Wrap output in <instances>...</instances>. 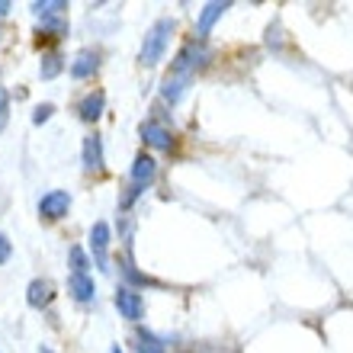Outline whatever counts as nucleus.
Wrapping results in <instances>:
<instances>
[{"instance_id":"nucleus-4","label":"nucleus","mask_w":353,"mask_h":353,"mask_svg":"<svg viewBox=\"0 0 353 353\" xmlns=\"http://www.w3.org/2000/svg\"><path fill=\"white\" fill-rule=\"evenodd\" d=\"M90 251H93V261L103 273H110V225L106 222H93L90 228Z\"/></svg>"},{"instance_id":"nucleus-17","label":"nucleus","mask_w":353,"mask_h":353,"mask_svg":"<svg viewBox=\"0 0 353 353\" xmlns=\"http://www.w3.org/2000/svg\"><path fill=\"white\" fill-rule=\"evenodd\" d=\"M135 341H139V353H164L161 337H154L151 331H139V334H135Z\"/></svg>"},{"instance_id":"nucleus-1","label":"nucleus","mask_w":353,"mask_h":353,"mask_svg":"<svg viewBox=\"0 0 353 353\" xmlns=\"http://www.w3.org/2000/svg\"><path fill=\"white\" fill-rule=\"evenodd\" d=\"M170 32H174V19H170V17L158 19V23L148 29V36H145V42H141V52H139V61H141V65L154 68V65H161V61H164V52H168Z\"/></svg>"},{"instance_id":"nucleus-7","label":"nucleus","mask_w":353,"mask_h":353,"mask_svg":"<svg viewBox=\"0 0 353 353\" xmlns=\"http://www.w3.org/2000/svg\"><path fill=\"white\" fill-rule=\"evenodd\" d=\"M141 139H145V145H151V148H158V151H170V145H174L170 129H164L161 122H145L141 125Z\"/></svg>"},{"instance_id":"nucleus-2","label":"nucleus","mask_w":353,"mask_h":353,"mask_svg":"<svg viewBox=\"0 0 353 353\" xmlns=\"http://www.w3.org/2000/svg\"><path fill=\"white\" fill-rule=\"evenodd\" d=\"M205 61H209V48H205L203 39H199V42H186V46L176 52L174 65H170V74L193 81V71H196L199 65H205Z\"/></svg>"},{"instance_id":"nucleus-14","label":"nucleus","mask_w":353,"mask_h":353,"mask_svg":"<svg viewBox=\"0 0 353 353\" xmlns=\"http://www.w3.org/2000/svg\"><path fill=\"white\" fill-rule=\"evenodd\" d=\"M186 87H190V81H186V77L168 74V77H164V87H161V93H164V100H168V103H176L186 93Z\"/></svg>"},{"instance_id":"nucleus-9","label":"nucleus","mask_w":353,"mask_h":353,"mask_svg":"<svg viewBox=\"0 0 353 353\" xmlns=\"http://www.w3.org/2000/svg\"><path fill=\"white\" fill-rule=\"evenodd\" d=\"M154 174H158V164H154V158H148V154H139V158H135V164H132V183H135V186H148L151 180H154Z\"/></svg>"},{"instance_id":"nucleus-15","label":"nucleus","mask_w":353,"mask_h":353,"mask_svg":"<svg viewBox=\"0 0 353 353\" xmlns=\"http://www.w3.org/2000/svg\"><path fill=\"white\" fill-rule=\"evenodd\" d=\"M61 10H68L65 0H46V3H42V0H36V3H32V13H36L42 23H52V17H58Z\"/></svg>"},{"instance_id":"nucleus-8","label":"nucleus","mask_w":353,"mask_h":353,"mask_svg":"<svg viewBox=\"0 0 353 353\" xmlns=\"http://www.w3.org/2000/svg\"><path fill=\"white\" fill-rule=\"evenodd\" d=\"M68 292H71L74 302H93V299H97L93 276H87V273H71V276H68Z\"/></svg>"},{"instance_id":"nucleus-11","label":"nucleus","mask_w":353,"mask_h":353,"mask_svg":"<svg viewBox=\"0 0 353 353\" xmlns=\"http://www.w3.org/2000/svg\"><path fill=\"white\" fill-rule=\"evenodd\" d=\"M228 7H232V3H205L203 13H199V19H196V32H199V39L209 36V29H212V23H215L219 17H222V13H225Z\"/></svg>"},{"instance_id":"nucleus-3","label":"nucleus","mask_w":353,"mask_h":353,"mask_svg":"<svg viewBox=\"0 0 353 353\" xmlns=\"http://www.w3.org/2000/svg\"><path fill=\"white\" fill-rule=\"evenodd\" d=\"M68 209H71V193H68V190H48V193L39 199V215L48 219V222L65 219Z\"/></svg>"},{"instance_id":"nucleus-12","label":"nucleus","mask_w":353,"mask_h":353,"mask_svg":"<svg viewBox=\"0 0 353 353\" xmlns=\"http://www.w3.org/2000/svg\"><path fill=\"white\" fill-rule=\"evenodd\" d=\"M100 68V55L97 52H81V55L71 61V77H77V81H84V77H90L93 71Z\"/></svg>"},{"instance_id":"nucleus-13","label":"nucleus","mask_w":353,"mask_h":353,"mask_svg":"<svg viewBox=\"0 0 353 353\" xmlns=\"http://www.w3.org/2000/svg\"><path fill=\"white\" fill-rule=\"evenodd\" d=\"M26 302L32 308L48 305V302H52V283H48V279H32L26 289Z\"/></svg>"},{"instance_id":"nucleus-25","label":"nucleus","mask_w":353,"mask_h":353,"mask_svg":"<svg viewBox=\"0 0 353 353\" xmlns=\"http://www.w3.org/2000/svg\"><path fill=\"white\" fill-rule=\"evenodd\" d=\"M39 353H52V350H48V347H39Z\"/></svg>"},{"instance_id":"nucleus-6","label":"nucleus","mask_w":353,"mask_h":353,"mask_svg":"<svg viewBox=\"0 0 353 353\" xmlns=\"http://www.w3.org/2000/svg\"><path fill=\"white\" fill-rule=\"evenodd\" d=\"M84 168L93 170V174H103V168H106V158H103V139L97 135V132L84 139Z\"/></svg>"},{"instance_id":"nucleus-18","label":"nucleus","mask_w":353,"mask_h":353,"mask_svg":"<svg viewBox=\"0 0 353 353\" xmlns=\"http://www.w3.org/2000/svg\"><path fill=\"white\" fill-rule=\"evenodd\" d=\"M68 257H71V273H87L90 270V261H87V254H84V248H71L68 251Z\"/></svg>"},{"instance_id":"nucleus-24","label":"nucleus","mask_w":353,"mask_h":353,"mask_svg":"<svg viewBox=\"0 0 353 353\" xmlns=\"http://www.w3.org/2000/svg\"><path fill=\"white\" fill-rule=\"evenodd\" d=\"M7 10H10V0H0V17H3Z\"/></svg>"},{"instance_id":"nucleus-23","label":"nucleus","mask_w":353,"mask_h":353,"mask_svg":"<svg viewBox=\"0 0 353 353\" xmlns=\"http://www.w3.org/2000/svg\"><path fill=\"white\" fill-rule=\"evenodd\" d=\"M10 254H13V244H10V238L3 232H0V263L10 261Z\"/></svg>"},{"instance_id":"nucleus-22","label":"nucleus","mask_w":353,"mask_h":353,"mask_svg":"<svg viewBox=\"0 0 353 353\" xmlns=\"http://www.w3.org/2000/svg\"><path fill=\"white\" fill-rule=\"evenodd\" d=\"M122 276H125V279H132V283H148V279L141 276L139 270L132 267V261H122Z\"/></svg>"},{"instance_id":"nucleus-26","label":"nucleus","mask_w":353,"mask_h":353,"mask_svg":"<svg viewBox=\"0 0 353 353\" xmlns=\"http://www.w3.org/2000/svg\"><path fill=\"white\" fill-rule=\"evenodd\" d=\"M112 353H122V350H119V347H112Z\"/></svg>"},{"instance_id":"nucleus-21","label":"nucleus","mask_w":353,"mask_h":353,"mask_svg":"<svg viewBox=\"0 0 353 353\" xmlns=\"http://www.w3.org/2000/svg\"><path fill=\"white\" fill-rule=\"evenodd\" d=\"M141 193H145V186H135V183H132V186H129V193H125V196L119 199V209H129V205L135 203V199H139Z\"/></svg>"},{"instance_id":"nucleus-20","label":"nucleus","mask_w":353,"mask_h":353,"mask_svg":"<svg viewBox=\"0 0 353 353\" xmlns=\"http://www.w3.org/2000/svg\"><path fill=\"white\" fill-rule=\"evenodd\" d=\"M10 119V93L0 87V132H3V125H7Z\"/></svg>"},{"instance_id":"nucleus-19","label":"nucleus","mask_w":353,"mask_h":353,"mask_svg":"<svg viewBox=\"0 0 353 353\" xmlns=\"http://www.w3.org/2000/svg\"><path fill=\"white\" fill-rule=\"evenodd\" d=\"M52 116H55V106H52V103H42V106H36V112H32V122L42 125V122H48Z\"/></svg>"},{"instance_id":"nucleus-16","label":"nucleus","mask_w":353,"mask_h":353,"mask_svg":"<svg viewBox=\"0 0 353 353\" xmlns=\"http://www.w3.org/2000/svg\"><path fill=\"white\" fill-rule=\"evenodd\" d=\"M61 61H65V58L58 55V52H48V55H42V65H39V74H42V81H52V77L61 74Z\"/></svg>"},{"instance_id":"nucleus-10","label":"nucleus","mask_w":353,"mask_h":353,"mask_svg":"<svg viewBox=\"0 0 353 353\" xmlns=\"http://www.w3.org/2000/svg\"><path fill=\"white\" fill-rule=\"evenodd\" d=\"M103 106H106V97H103L100 90H93V93H87L84 100H81L77 112H81V119L84 122H97L103 116Z\"/></svg>"},{"instance_id":"nucleus-5","label":"nucleus","mask_w":353,"mask_h":353,"mask_svg":"<svg viewBox=\"0 0 353 353\" xmlns=\"http://www.w3.org/2000/svg\"><path fill=\"white\" fill-rule=\"evenodd\" d=\"M116 308H119L122 318H129V321H141V312H145V302L135 289L129 286H119L116 289Z\"/></svg>"}]
</instances>
